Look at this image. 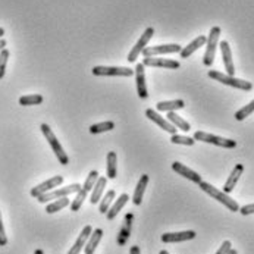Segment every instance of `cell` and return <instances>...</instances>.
Listing matches in <instances>:
<instances>
[{"instance_id": "cell-9", "label": "cell", "mask_w": 254, "mask_h": 254, "mask_svg": "<svg viewBox=\"0 0 254 254\" xmlns=\"http://www.w3.org/2000/svg\"><path fill=\"white\" fill-rule=\"evenodd\" d=\"M62 184H64V176L55 175L53 178H50V179H47V181L38 184L37 187H34V188L31 190V195H32L34 198H37V197H40V195H43V194L52 191V190H55L56 187H59V185H62Z\"/></svg>"}, {"instance_id": "cell-12", "label": "cell", "mask_w": 254, "mask_h": 254, "mask_svg": "<svg viewBox=\"0 0 254 254\" xmlns=\"http://www.w3.org/2000/svg\"><path fill=\"white\" fill-rule=\"evenodd\" d=\"M144 66L150 68H165V69H178L181 64L172 59H160V58H144L141 62Z\"/></svg>"}, {"instance_id": "cell-29", "label": "cell", "mask_w": 254, "mask_h": 254, "mask_svg": "<svg viewBox=\"0 0 254 254\" xmlns=\"http://www.w3.org/2000/svg\"><path fill=\"white\" fill-rule=\"evenodd\" d=\"M43 103V95L40 94H28L19 97V104L21 106H37Z\"/></svg>"}, {"instance_id": "cell-39", "label": "cell", "mask_w": 254, "mask_h": 254, "mask_svg": "<svg viewBox=\"0 0 254 254\" xmlns=\"http://www.w3.org/2000/svg\"><path fill=\"white\" fill-rule=\"evenodd\" d=\"M129 254H141L140 247H138V246H132V247H131V250H129Z\"/></svg>"}, {"instance_id": "cell-18", "label": "cell", "mask_w": 254, "mask_h": 254, "mask_svg": "<svg viewBox=\"0 0 254 254\" xmlns=\"http://www.w3.org/2000/svg\"><path fill=\"white\" fill-rule=\"evenodd\" d=\"M243 172H244V166H243L241 163H238V165L232 169L231 175H229V178L226 179V182H225V185H223V192H226V194L232 192V190L235 188L237 182L240 181V178H241Z\"/></svg>"}, {"instance_id": "cell-22", "label": "cell", "mask_w": 254, "mask_h": 254, "mask_svg": "<svg viewBox=\"0 0 254 254\" xmlns=\"http://www.w3.org/2000/svg\"><path fill=\"white\" fill-rule=\"evenodd\" d=\"M106 184H107V178H104V176H98V179H97V182L94 184V187H93V190H91V195H90V201H91V204H97L98 201H100V198H101V194H103V191H104V187H106Z\"/></svg>"}, {"instance_id": "cell-42", "label": "cell", "mask_w": 254, "mask_h": 254, "mask_svg": "<svg viewBox=\"0 0 254 254\" xmlns=\"http://www.w3.org/2000/svg\"><path fill=\"white\" fill-rule=\"evenodd\" d=\"M34 254H44V253H43V250H40V249H37V250L34 252Z\"/></svg>"}, {"instance_id": "cell-17", "label": "cell", "mask_w": 254, "mask_h": 254, "mask_svg": "<svg viewBox=\"0 0 254 254\" xmlns=\"http://www.w3.org/2000/svg\"><path fill=\"white\" fill-rule=\"evenodd\" d=\"M91 232H93V228H91L90 225L84 226V229H83V231H81V234L78 235V238H77L75 244L71 247V250L68 252V254H80L81 253V250H83V249L85 247V244H87V241H88V238H90Z\"/></svg>"}, {"instance_id": "cell-16", "label": "cell", "mask_w": 254, "mask_h": 254, "mask_svg": "<svg viewBox=\"0 0 254 254\" xmlns=\"http://www.w3.org/2000/svg\"><path fill=\"white\" fill-rule=\"evenodd\" d=\"M172 169L175 170L178 175H181V176L187 178L188 181H191V182H194V184H197V185L203 181V179H201V176H200L197 172H194L192 169L187 168L185 165H182V163H179V162H173V163H172Z\"/></svg>"}, {"instance_id": "cell-40", "label": "cell", "mask_w": 254, "mask_h": 254, "mask_svg": "<svg viewBox=\"0 0 254 254\" xmlns=\"http://www.w3.org/2000/svg\"><path fill=\"white\" fill-rule=\"evenodd\" d=\"M4 46H6V41H4L3 38H0V52L4 49Z\"/></svg>"}, {"instance_id": "cell-5", "label": "cell", "mask_w": 254, "mask_h": 254, "mask_svg": "<svg viewBox=\"0 0 254 254\" xmlns=\"http://www.w3.org/2000/svg\"><path fill=\"white\" fill-rule=\"evenodd\" d=\"M195 141H203V143H209V144H213V146H218V147H223V149H234L237 147V143L235 140H229V138H223V137H218V135H213V134H207V132H203V131H197L192 137Z\"/></svg>"}, {"instance_id": "cell-38", "label": "cell", "mask_w": 254, "mask_h": 254, "mask_svg": "<svg viewBox=\"0 0 254 254\" xmlns=\"http://www.w3.org/2000/svg\"><path fill=\"white\" fill-rule=\"evenodd\" d=\"M240 213L243 216H247V215H253L254 213V203L253 204H247L244 207H240Z\"/></svg>"}, {"instance_id": "cell-28", "label": "cell", "mask_w": 254, "mask_h": 254, "mask_svg": "<svg viewBox=\"0 0 254 254\" xmlns=\"http://www.w3.org/2000/svg\"><path fill=\"white\" fill-rule=\"evenodd\" d=\"M116 153L115 152H109L107 153V178L109 179H115L118 175V169H116Z\"/></svg>"}, {"instance_id": "cell-24", "label": "cell", "mask_w": 254, "mask_h": 254, "mask_svg": "<svg viewBox=\"0 0 254 254\" xmlns=\"http://www.w3.org/2000/svg\"><path fill=\"white\" fill-rule=\"evenodd\" d=\"M185 103L184 100H169V101H159L156 104V109L159 112H175L179 109H184Z\"/></svg>"}, {"instance_id": "cell-19", "label": "cell", "mask_w": 254, "mask_h": 254, "mask_svg": "<svg viewBox=\"0 0 254 254\" xmlns=\"http://www.w3.org/2000/svg\"><path fill=\"white\" fill-rule=\"evenodd\" d=\"M206 40H207V37H204V35H198L197 38H194L188 46H185L179 53H181V58H184V59H187V58H190L195 50H198L201 46H206Z\"/></svg>"}, {"instance_id": "cell-2", "label": "cell", "mask_w": 254, "mask_h": 254, "mask_svg": "<svg viewBox=\"0 0 254 254\" xmlns=\"http://www.w3.org/2000/svg\"><path fill=\"white\" fill-rule=\"evenodd\" d=\"M40 129H41L43 135L46 137L47 143L50 144V147H52L53 153L56 155V158H58L59 163H61V165H68V163H69V158H68L66 152L64 150V147L61 146V143H59V140L56 138V135L53 134L52 128H50L47 124H41V125H40Z\"/></svg>"}, {"instance_id": "cell-25", "label": "cell", "mask_w": 254, "mask_h": 254, "mask_svg": "<svg viewBox=\"0 0 254 254\" xmlns=\"http://www.w3.org/2000/svg\"><path fill=\"white\" fill-rule=\"evenodd\" d=\"M168 121H169L170 124L176 128V129H182V131H185V132H188L190 129H191V127H190V124L187 122V121H184L179 115H176L175 112H168Z\"/></svg>"}, {"instance_id": "cell-4", "label": "cell", "mask_w": 254, "mask_h": 254, "mask_svg": "<svg viewBox=\"0 0 254 254\" xmlns=\"http://www.w3.org/2000/svg\"><path fill=\"white\" fill-rule=\"evenodd\" d=\"M209 78L215 80V81H219L222 84L229 85V87H234V88H238V90H243V91H250L253 90V84L250 81H246V80H240V78H235V77H229L226 74H222L219 71H209Z\"/></svg>"}, {"instance_id": "cell-13", "label": "cell", "mask_w": 254, "mask_h": 254, "mask_svg": "<svg viewBox=\"0 0 254 254\" xmlns=\"http://www.w3.org/2000/svg\"><path fill=\"white\" fill-rule=\"evenodd\" d=\"M146 116L152 121V122H155L158 127H160L163 131H166V132H169V134H176V128L170 124L168 119H165L163 116H160L156 110H153V109H147L146 110Z\"/></svg>"}, {"instance_id": "cell-3", "label": "cell", "mask_w": 254, "mask_h": 254, "mask_svg": "<svg viewBox=\"0 0 254 254\" xmlns=\"http://www.w3.org/2000/svg\"><path fill=\"white\" fill-rule=\"evenodd\" d=\"M219 37H221V27H212L207 40H206V53L203 58V64L204 66H212L215 62V55H216V49L219 44Z\"/></svg>"}, {"instance_id": "cell-37", "label": "cell", "mask_w": 254, "mask_h": 254, "mask_svg": "<svg viewBox=\"0 0 254 254\" xmlns=\"http://www.w3.org/2000/svg\"><path fill=\"white\" fill-rule=\"evenodd\" d=\"M231 249H232L231 241H223V244L221 246V249L216 252V254H228L229 252H231Z\"/></svg>"}, {"instance_id": "cell-36", "label": "cell", "mask_w": 254, "mask_h": 254, "mask_svg": "<svg viewBox=\"0 0 254 254\" xmlns=\"http://www.w3.org/2000/svg\"><path fill=\"white\" fill-rule=\"evenodd\" d=\"M7 244V237L4 232V226H3V221H1V213H0V247Z\"/></svg>"}, {"instance_id": "cell-1", "label": "cell", "mask_w": 254, "mask_h": 254, "mask_svg": "<svg viewBox=\"0 0 254 254\" xmlns=\"http://www.w3.org/2000/svg\"><path fill=\"white\" fill-rule=\"evenodd\" d=\"M198 187H200L207 195H210L212 198H215V200H218L219 203H222L228 210H231V212H240V204H238L234 198H231L226 192L218 190L216 187H213L212 184L204 182V181H201V182L198 184Z\"/></svg>"}, {"instance_id": "cell-30", "label": "cell", "mask_w": 254, "mask_h": 254, "mask_svg": "<svg viewBox=\"0 0 254 254\" xmlns=\"http://www.w3.org/2000/svg\"><path fill=\"white\" fill-rule=\"evenodd\" d=\"M113 128H115V124H113L112 121H106V122L94 124V125H91L88 129H90V134H100V132L112 131Z\"/></svg>"}, {"instance_id": "cell-6", "label": "cell", "mask_w": 254, "mask_h": 254, "mask_svg": "<svg viewBox=\"0 0 254 254\" xmlns=\"http://www.w3.org/2000/svg\"><path fill=\"white\" fill-rule=\"evenodd\" d=\"M83 188V185L80 184H71L68 187H62V188H58V190H52L40 197H37L38 203H49L55 198H62V197H68L69 194H74V192H78L80 190Z\"/></svg>"}, {"instance_id": "cell-35", "label": "cell", "mask_w": 254, "mask_h": 254, "mask_svg": "<svg viewBox=\"0 0 254 254\" xmlns=\"http://www.w3.org/2000/svg\"><path fill=\"white\" fill-rule=\"evenodd\" d=\"M7 59H9V50L3 49L0 52V80H3L4 74H6V65H7Z\"/></svg>"}, {"instance_id": "cell-8", "label": "cell", "mask_w": 254, "mask_h": 254, "mask_svg": "<svg viewBox=\"0 0 254 254\" xmlns=\"http://www.w3.org/2000/svg\"><path fill=\"white\" fill-rule=\"evenodd\" d=\"M153 34H155V30H153L152 27L146 28V31L143 32V35L140 37V40L135 43V46H134V47L131 49V52L128 53V62H129V64H135V62H137L138 55H141L143 50L147 47V44H149V41L152 40Z\"/></svg>"}, {"instance_id": "cell-32", "label": "cell", "mask_w": 254, "mask_h": 254, "mask_svg": "<svg viewBox=\"0 0 254 254\" xmlns=\"http://www.w3.org/2000/svg\"><path fill=\"white\" fill-rule=\"evenodd\" d=\"M253 112H254V100L253 101H250L247 106L241 107V109L235 113V119H237V121H244V119H246L247 116H250Z\"/></svg>"}, {"instance_id": "cell-14", "label": "cell", "mask_w": 254, "mask_h": 254, "mask_svg": "<svg viewBox=\"0 0 254 254\" xmlns=\"http://www.w3.org/2000/svg\"><path fill=\"white\" fill-rule=\"evenodd\" d=\"M219 47H221V52H222V61H223V65H225V69H226V75L234 77L235 68H234V62H232L231 46H229L228 41H221Z\"/></svg>"}, {"instance_id": "cell-41", "label": "cell", "mask_w": 254, "mask_h": 254, "mask_svg": "<svg viewBox=\"0 0 254 254\" xmlns=\"http://www.w3.org/2000/svg\"><path fill=\"white\" fill-rule=\"evenodd\" d=\"M3 35H4V30H3V28L0 27V38H1Z\"/></svg>"}, {"instance_id": "cell-7", "label": "cell", "mask_w": 254, "mask_h": 254, "mask_svg": "<svg viewBox=\"0 0 254 254\" xmlns=\"http://www.w3.org/2000/svg\"><path fill=\"white\" fill-rule=\"evenodd\" d=\"M95 77H132L134 71L131 68L122 66H94L91 69Z\"/></svg>"}, {"instance_id": "cell-11", "label": "cell", "mask_w": 254, "mask_h": 254, "mask_svg": "<svg viewBox=\"0 0 254 254\" xmlns=\"http://www.w3.org/2000/svg\"><path fill=\"white\" fill-rule=\"evenodd\" d=\"M134 75H135V84H137V94L141 100H146L149 97V91L146 84V69L143 64H137Z\"/></svg>"}, {"instance_id": "cell-26", "label": "cell", "mask_w": 254, "mask_h": 254, "mask_svg": "<svg viewBox=\"0 0 254 254\" xmlns=\"http://www.w3.org/2000/svg\"><path fill=\"white\" fill-rule=\"evenodd\" d=\"M69 204H71V203H69V198L62 197V198H58L56 201H53V203L47 204L46 212H47L49 215H53V213H56V212H59V210H62V209L68 207Z\"/></svg>"}, {"instance_id": "cell-20", "label": "cell", "mask_w": 254, "mask_h": 254, "mask_svg": "<svg viewBox=\"0 0 254 254\" xmlns=\"http://www.w3.org/2000/svg\"><path fill=\"white\" fill-rule=\"evenodd\" d=\"M149 185V175H141L137 187H135V191H134V195H132V203L135 206H140L141 201H143V195L146 192V188Z\"/></svg>"}, {"instance_id": "cell-23", "label": "cell", "mask_w": 254, "mask_h": 254, "mask_svg": "<svg viewBox=\"0 0 254 254\" xmlns=\"http://www.w3.org/2000/svg\"><path fill=\"white\" fill-rule=\"evenodd\" d=\"M101 238H103V231H101V229H94V231L91 232V235H90V238H88L87 244H85L84 253L94 254L95 249H97V246H98V243L101 241Z\"/></svg>"}, {"instance_id": "cell-27", "label": "cell", "mask_w": 254, "mask_h": 254, "mask_svg": "<svg viewBox=\"0 0 254 254\" xmlns=\"http://www.w3.org/2000/svg\"><path fill=\"white\" fill-rule=\"evenodd\" d=\"M115 197H116L115 190H110V191H107V192L104 194V197L101 198L100 207H98V212H100L101 215H106V213H107V210L110 209V204L113 203V198H115Z\"/></svg>"}, {"instance_id": "cell-10", "label": "cell", "mask_w": 254, "mask_h": 254, "mask_svg": "<svg viewBox=\"0 0 254 254\" xmlns=\"http://www.w3.org/2000/svg\"><path fill=\"white\" fill-rule=\"evenodd\" d=\"M182 47L179 44H162V46H147L143 50L144 58H155L156 55H170V53H179Z\"/></svg>"}, {"instance_id": "cell-15", "label": "cell", "mask_w": 254, "mask_h": 254, "mask_svg": "<svg viewBox=\"0 0 254 254\" xmlns=\"http://www.w3.org/2000/svg\"><path fill=\"white\" fill-rule=\"evenodd\" d=\"M195 232L194 231H182V232H166L162 235V241L163 243H184V241H190L195 238Z\"/></svg>"}, {"instance_id": "cell-34", "label": "cell", "mask_w": 254, "mask_h": 254, "mask_svg": "<svg viewBox=\"0 0 254 254\" xmlns=\"http://www.w3.org/2000/svg\"><path fill=\"white\" fill-rule=\"evenodd\" d=\"M97 179H98V172H97V170H91V172L88 173L87 179H85L83 188H84L85 191L90 192V190H93V187H94V184L97 182Z\"/></svg>"}, {"instance_id": "cell-43", "label": "cell", "mask_w": 254, "mask_h": 254, "mask_svg": "<svg viewBox=\"0 0 254 254\" xmlns=\"http://www.w3.org/2000/svg\"><path fill=\"white\" fill-rule=\"evenodd\" d=\"M228 254H238V252H237V250H234V249H231V252H229Z\"/></svg>"}, {"instance_id": "cell-44", "label": "cell", "mask_w": 254, "mask_h": 254, "mask_svg": "<svg viewBox=\"0 0 254 254\" xmlns=\"http://www.w3.org/2000/svg\"><path fill=\"white\" fill-rule=\"evenodd\" d=\"M159 254H169V253H168L166 250H162V252H160V253H159Z\"/></svg>"}, {"instance_id": "cell-31", "label": "cell", "mask_w": 254, "mask_h": 254, "mask_svg": "<svg viewBox=\"0 0 254 254\" xmlns=\"http://www.w3.org/2000/svg\"><path fill=\"white\" fill-rule=\"evenodd\" d=\"M87 195H88V191H85L84 188H81V190L77 192V197H75L74 201L71 203V210H72V212H78V210L81 209V206H83L84 200L87 198Z\"/></svg>"}, {"instance_id": "cell-33", "label": "cell", "mask_w": 254, "mask_h": 254, "mask_svg": "<svg viewBox=\"0 0 254 254\" xmlns=\"http://www.w3.org/2000/svg\"><path fill=\"white\" fill-rule=\"evenodd\" d=\"M170 143H172V144H182V146H194L195 140L191 138V137H184V135L173 134V135L170 137Z\"/></svg>"}, {"instance_id": "cell-21", "label": "cell", "mask_w": 254, "mask_h": 254, "mask_svg": "<svg viewBox=\"0 0 254 254\" xmlns=\"http://www.w3.org/2000/svg\"><path fill=\"white\" fill-rule=\"evenodd\" d=\"M128 200H129V195L128 194H121L119 195V198L113 203V206H110V209L107 210V213H106V218L109 219V221H113L116 216H118V213L122 210V207L128 203Z\"/></svg>"}]
</instances>
